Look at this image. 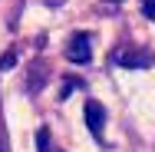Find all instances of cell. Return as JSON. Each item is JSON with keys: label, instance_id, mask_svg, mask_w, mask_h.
Here are the masks:
<instances>
[{"label": "cell", "instance_id": "obj_3", "mask_svg": "<svg viewBox=\"0 0 155 152\" xmlns=\"http://www.w3.org/2000/svg\"><path fill=\"white\" fill-rule=\"evenodd\" d=\"M116 63L119 66H149V56L145 53H116Z\"/></svg>", "mask_w": 155, "mask_h": 152}, {"label": "cell", "instance_id": "obj_1", "mask_svg": "<svg viewBox=\"0 0 155 152\" xmlns=\"http://www.w3.org/2000/svg\"><path fill=\"white\" fill-rule=\"evenodd\" d=\"M89 43H93V40H89L86 33H76V36L69 40V46H66V60L86 66V63L93 60V46H89Z\"/></svg>", "mask_w": 155, "mask_h": 152}, {"label": "cell", "instance_id": "obj_4", "mask_svg": "<svg viewBox=\"0 0 155 152\" xmlns=\"http://www.w3.org/2000/svg\"><path fill=\"white\" fill-rule=\"evenodd\" d=\"M36 146H40V152H50V132H46V129L36 132Z\"/></svg>", "mask_w": 155, "mask_h": 152}, {"label": "cell", "instance_id": "obj_5", "mask_svg": "<svg viewBox=\"0 0 155 152\" xmlns=\"http://www.w3.org/2000/svg\"><path fill=\"white\" fill-rule=\"evenodd\" d=\"M13 63H17V56H13V53H7V56H0V69H10Z\"/></svg>", "mask_w": 155, "mask_h": 152}, {"label": "cell", "instance_id": "obj_2", "mask_svg": "<svg viewBox=\"0 0 155 152\" xmlns=\"http://www.w3.org/2000/svg\"><path fill=\"white\" fill-rule=\"evenodd\" d=\"M86 126H89V132H93L96 139H102V126H106V109L96 103V99H89L86 103Z\"/></svg>", "mask_w": 155, "mask_h": 152}, {"label": "cell", "instance_id": "obj_6", "mask_svg": "<svg viewBox=\"0 0 155 152\" xmlns=\"http://www.w3.org/2000/svg\"><path fill=\"white\" fill-rule=\"evenodd\" d=\"M145 13H149V20H155V0H145Z\"/></svg>", "mask_w": 155, "mask_h": 152}]
</instances>
